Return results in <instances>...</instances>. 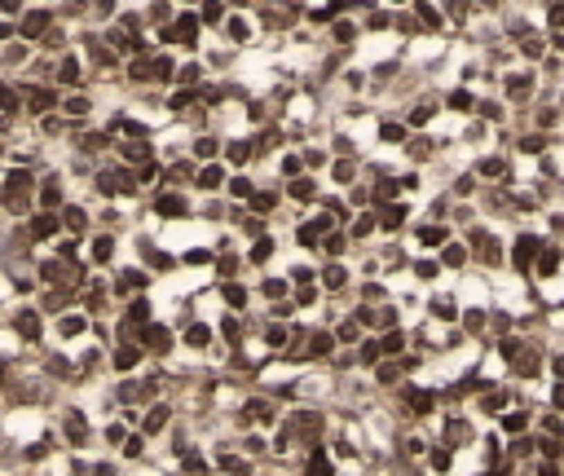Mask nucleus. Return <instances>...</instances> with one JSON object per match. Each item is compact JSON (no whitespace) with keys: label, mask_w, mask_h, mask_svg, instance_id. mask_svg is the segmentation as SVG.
<instances>
[{"label":"nucleus","mask_w":564,"mask_h":476,"mask_svg":"<svg viewBox=\"0 0 564 476\" xmlns=\"http://www.w3.org/2000/svg\"><path fill=\"white\" fill-rule=\"evenodd\" d=\"M18 336L35 340V336H40V318H35V313H22V318H18Z\"/></svg>","instance_id":"obj_13"},{"label":"nucleus","mask_w":564,"mask_h":476,"mask_svg":"<svg viewBox=\"0 0 564 476\" xmlns=\"http://www.w3.org/2000/svg\"><path fill=\"white\" fill-rule=\"evenodd\" d=\"M225 300H230V304L238 309V304H243V300H247V291H243V287H225Z\"/></svg>","instance_id":"obj_42"},{"label":"nucleus","mask_w":564,"mask_h":476,"mask_svg":"<svg viewBox=\"0 0 564 476\" xmlns=\"http://www.w3.org/2000/svg\"><path fill=\"white\" fill-rule=\"evenodd\" d=\"M309 344H313V353H318V357H327L335 340H331V336H313V340H309Z\"/></svg>","instance_id":"obj_33"},{"label":"nucleus","mask_w":564,"mask_h":476,"mask_svg":"<svg viewBox=\"0 0 564 476\" xmlns=\"http://www.w3.org/2000/svg\"><path fill=\"white\" fill-rule=\"evenodd\" d=\"M269 252H273L269 243H256V247H251V260H256V265H260V260H269Z\"/></svg>","instance_id":"obj_44"},{"label":"nucleus","mask_w":564,"mask_h":476,"mask_svg":"<svg viewBox=\"0 0 564 476\" xmlns=\"http://www.w3.org/2000/svg\"><path fill=\"white\" fill-rule=\"evenodd\" d=\"M31 230H35V238H53V230H57V221L49 217V212H44V217H35V225H31Z\"/></svg>","instance_id":"obj_16"},{"label":"nucleus","mask_w":564,"mask_h":476,"mask_svg":"<svg viewBox=\"0 0 564 476\" xmlns=\"http://www.w3.org/2000/svg\"><path fill=\"white\" fill-rule=\"evenodd\" d=\"M516 265L520 269H529V265H538V256H543V243H538L534 234H525V238H516Z\"/></svg>","instance_id":"obj_2"},{"label":"nucleus","mask_w":564,"mask_h":476,"mask_svg":"<svg viewBox=\"0 0 564 476\" xmlns=\"http://www.w3.org/2000/svg\"><path fill=\"white\" fill-rule=\"evenodd\" d=\"M538 476H560V468H556V463H543V468H538Z\"/></svg>","instance_id":"obj_60"},{"label":"nucleus","mask_w":564,"mask_h":476,"mask_svg":"<svg viewBox=\"0 0 564 476\" xmlns=\"http://www.w3.org/2000/svg\"><path fill=\"white\" fill-rule=\"evenodd\" d=\"M230 190H234V194H238V199H243V194H251V185H247V176H234V181H230Z\"/></svg>","instance_id":"obj_45"},{"label":"nucleus","mask_w":564,"mask_h":476,"mask_svg":"<svg viewBox=\"0 0 564 476\" xmlns=\"http://www.w3.org/2000/svg\"><path fill=\"white\" fill-rule=\"evenodd\" d=\"M185 212V199L181 194H163L159 199V217H181Z\"/></svg>","instance_id":"obj_8"},{"label":"nucleus","mask_w":564,"mask_h":476,"mask_svg":"<svg viewBox=\"0 0 564 476\" xmlns=\"http://www.w3.org/2000/svg\"><path fill=\"white\" fill-rule=\"evenodd\" d=\"M432 468L446 472V468H450V450H432Z\"/></svg>","instance_id":"obj_40"},{"label":"nucleus","mask_w":564,"mask_h":476,"mask_svg":"<svg viewBox=\"0 0 564 476\" xmlns=\"http://www.w3.org/2000/svg\"><path fill=\"white\" fill-rule=\"evenodd\" d=\"M80 331H84V318H75V313L62 318V336H66V340H71V336H80Z\"/></svg>","instance_id":"obj_24"},{"label":"nucleus","mask_w":564,"mask_h":476,"mask_svg":"<svg viewBox=\"0 0 564 476\" xmlns=\"http://www.w3.org/2000/svg\"><path fill=\"white\" fill-rule=\"evenodd\" d=\"M146 318H150V304H146V300H133V304H128V327L146 322Z\"/></svg>","instance_id":"obj_15"},{"label":"nucleus","mask_w":564,"mask_h":476,"mask_svg":"<svg viewBox=\"0 0 564 476\" xmlns=\"http://www.w3.org/2000/svg\"><path fill=\"white\" fill-rule=\"evenodd\" d=\"M335 181L349 185V181H353V163H335Z\"/></svg>","instance_id":"obj_39"},{"label":"nucleus","mask_w":564,"mask_h":476,"mask_svg":"<svg viewBox=\"0 0 564 476\" xmlns=\"http://www.w3.org/2000/svg\"><path fill=\"white\" fill-rule=\"evenodd\" d=\"M199 80V66H181V84H194Z\"/></svg>","instance_id":"obj_56"},{"label":"nucleus","mask_w":564,"mask_h":476,"mask_svg":"<svg viewBox=\"0 0 564 476\" xmlns=\"http://www.w3.org/2000/svg\"><path fill=\"white\" fill-rule=\"evenodd\" d=\"M137 357H141V353L133 349V344H124V349L115 353V366H119V371H133V366H137Z\"/></svg>","instance_id":"obj_11"},{"label":"nucleus","mask_w":564,"mask_h":476,"mask_svg":"<svg viewBox=\"0 0 564 476\" xmlns=\"http://www.w3.org/2000/svg\"><path fill=\"white\" fill-rule=\"evenodd\" d=\"M208 340H212V331H208V327H190V331H185V344H194V349H203Z\"/></svg>","instance_id":"obj_21"},{"label":"nucleus","mask_w":564,"mask_h":476,"mask_svg":"<svg viewBox=\"0 0 564 476\" xmlns=\"http://www.w3.org/2000/svg\"><path fill=\"white\" fill-rule=\"evenodd\" d=\"M66 115H89V98H66Z\"/></svg>","instance_id":"obj_31"},{"label":"nucleus","mask_w":564,"mask_h":476,"mask_svg":"<svg viewBox=\"0 0 564 476\" xmlns=\"http://www.w3.org/2000/svg\"><path fill=\"white\" fill-rule=\"evenodd\" d=\"M146 344H150L154 353H163V349H167V331H163V327H150V331H146Z\"/></svg>","instance_id":"obj_18"},{"label":"nucleus","mask_w":564,"mask_h":476,"mask_svg":"<svg viewBox=\"0 0 564 476\" xmlns=\"http://www.w3.org/2000/svg\"><path fill=\"white\" fill-rule=\"evenodd\" d=\"M383 141H406V128L401 124H383Z\"/></svg>","instance_id":"obj_37"},{"label":"nucleus","mask_w":564,"mask_h":476,"mask_svg":"<svg viewBox=\"0 0 564 476\" xmlns=\"http://www.w3.org/2000/svg\"><path fill=\"white\" fill-rule=\"evenodd\" d=\"M547 22H551V27H564V5H551L547 9Z\"/></svg>","instance_id":"obj_43"},{"label":"nucleus","mask_w":564,"mask_h":476,"mask_svg":"<svg viewBox=\"0 0 564 476\" xmlns=\"http://www.w3.org/2000/svg\"><path fill=\"white\" fill-rule=\"evenodd\" d=\"M432 313H437V318H454V304L450 300H437V304H432Z\"/></svg>","instance_id":"obj_48"},{"label":"nucleus","mask_w":564,"mask_h":476,"mask_svg":"<svg viewBox=\"0 0 564 476\" xmlns=\"http://www.w3.org/2000/svg\"><path fill=\"white\" fill-rule=\"evenodd\" d=\"M14 106H18V102H14V93L0 84V111H14Z\"/></svg>","instance_id":"obj_49"},{"label":"nucleus","mask_w":564,"mask_h":476,"mask_svg":"<svg viewBox=\"0 0 564 476\" xmlns=\"http://www.w3.org/2000/svg\"><path fill=\"white\" fill-rule=\"evenodd\" d=\"M22 35H27V40H35V35H49V14H31L27 22H22Z\"/></svg>","instance_id":"obj_4"},{"label":"nucleus","mask_w":564,"mask_h":476,"mask_svg":"<svg viewBox=\"0 0 564 476\" xmlns=\"http://www.w3.org/2000/svg\"><path fill=\"white\" fill-rule=\"evenodd\" d=\"M163 423H167V410H163V406H154V410L146 414V432H159Z\"/></svg>","instance_id":"obj_22"},{"label":"nucleus","mask_w":564,"mask_h":476,"mask_svg":"<svg viewBox=\"0 0 564 476\" xmlns=\"http://www.w3.org/2000/svg\"><path fill=\"white\" fill-rule=\"evenodd\" d=\"M556 265H560V252H556V247H543V256H538V273H543V278H547V273H556Z\"/></svg>","instance_id":"obj_9"},{"label":"nucleus","mask_w":564,"mask_h":476,"mask_svg":"<svg viewBox=\"0 0 564 476\" xmlns=\"http://www.w3.org/2000/svg\"><path fill=\"white\" fill-rule=\"evenodd\" d=\"M230 159H234V163H247V159H251V146H247V141H234V146H230Z\"/></svg>","instance_id":"obj_25"},{"label":"nucleus","mask_w":564,"mask_h":476,"mask_svg":"<svg viewBox=\"0 0 564 476\" xmlns=\"http://www.w3.org/2000/svg\"><path fill=\"white\" fill-rule=\"evenodd\" d=\"M441 260H446V265H463L467 252H463V247H446V256H441Z\"/></svg>","instance_id":"obj_38"},{"label":"nucleus","mask_w":564,"mask_h":476,"mask_svg":"<svg viewBox=\"0 0 564 476\" xmlns=\"http://www.w3.org/2000/svg\"><path fill=\"white\" fill-rule=\"evenodd\" d=\"M84 225H89V217H84L80 208H71L66 212V230H84Z\"/></svg>","instance_id":"obj_29"},{"label":"nucleus","mask_w":564,"mask_h":476,"mask_svg":"<svg viewBox=\"0 0 564 476\" xmlns=\"http://www.w3.org/2000/svg\"><path fill=\"white\" fill-rule=\"evenodd\" d=\"M304 476H331V459L327 455H313V459H309V468H304Z\"/></svg>","instance_id":"obj_14"},{"label":"nucleus","mask_w":564,"mask_h":476,"mask_svg":"<svg viewBox=\"0 0 564 476\" xmlns=\"http://www.w3.org/2000/svg\"><path fill=\"white\" fill-rule=\"evenodd\" d=\"M481 176H489V181H498V176H502V159H485V163H481Z\"/></svg>","instance_id":"obj_26"},{"label":"nucleus","mask_w":564,"mask_h":476,"mask_svg":"<svg viewBox=\"0 0 564 476\" xmlns=\"http://www.w3.org/2000/svg\"><path fill=\"white\" fill-rule=\"evenodd\" d=\"M199 154H203V159H208V154H216V137H212V141L203 137V141H199Z\"/></svg>","instance_id":"obj_59"},{"label":"nucleus","mask_w":564,"mask_h":476,"mask_svg":"<svg viewBox=\"0 0 564 476\" xmlns=\"http://www.w3.org/2000/svg\"><path fill=\"white\" fill-rule=\"evenodd\" d=\"M194 35H199V18L194 14H181L172 22V27L163 31V40H181V44H194Z\"/></svg>","instance_id":"obj_1"},{"label":"nucleus","mask_w":564,"mask_h":476,"mask_svg":"<svg viewBox=\"0 0 564 476\" xmlns=\"http://www.w3.org/2000/svg\"><path fill=\"white\" fill-rule=\"evenodd\" d=\"M525 428H529V414H525V410H507V414H502V432L520 437Z\"/></svg>","instance_id":"obj_5"},{"label":"nucleus","mask_w":564,"mask_h":476,"mask_svg":"<svg viewBox=\"0 0 564 476\" xmlns=\"http://www.w3.org/2000/svg\"><path fill=\"white\" fill-rule=\"evenodd\" d=\"M410 119H415V124H428V119H432V106H415Z\"/></svg>","instance_id":"obj_53"},{"label":"nucleus","mask_w":564,"mask_h":476,"mask_svg":"<svg viewBox=\"0 0 564 476\" xmlns=\"http://www.w3.org/2000/svg\"><path fill=\"white\" fill-rule=\"evenodd\" d=\"M221 468H225V472H243V459H234V455H221Z\"/></svg>","instance_id":"obj_47"},{"label":"nucleus","mask_w":564,"mask_h":476,"mask_svg":"<svg viewBox=\"0 0 564 476\" xmlns=\"http://www.w3.org/2000/svg\"><path fill=\"white\" fill-rule=\"evenodd\" d=\"M419 238H424L428 247H441L446 243V230H441V225H428V230H419Z\"/></svg>","instance_id":"obj_20"},{"label":"nucleus","mask_w":564,"mask_h":476,"mask_svg":"<svg viewBox=\"0 0 564 476\" xmlns=\"http://www.w3.org/2000/svg\"><path fill=\"white\" fill-rule=\"evenodd\" d=\"M27 185H31V176H27V172L18 168V172H9V185H5V190H9V194L18 199V194H22V190H27Z\"/></svg>","instance_id":"obj_17"},{"label":"nucleus","mask_w":564,"mask_h":476,"mask_svg":"<svg viewBox=\"0 0 564 476\" xmlns=\"http://www.w3.org/2000/svg\"><path fill=\"white\" fill-rule=\"evenodd\" d=\"M221 331H225V336H230V340H238V336H243V327H238V318H230V322H225Z\"/></svg>","instance_id":"obj_54"},{"label":"nucleus","mask_w":564,"mask_h":476,"mask_svg":"<svg viewBox=\"0 0 564 476\" xmlns=\"http://www.w3.org/2000/svg\"><path fill=\"white\" fill-rule=\"evenodd\" d=\"M66 441H75V446L89 441V423H84V414H80V410H71V414H66Z\"/></svg>","instance_id":"obj_3"},{"label":"nucleus","mask_w":564,"mask_h":476,"mask_svg":"<svg viewBox=\"0 0 564 476\" xmlns=\"http://www.w3.org/2000/svg\"><path fill=\"white\" fill-rule=\"evenodd\" d=\"M322 282H327V287H344V269H340V265H331L327 273H322Z\"/></svg>","instance_id":"obj_28"},{"label":"nucleus","mask_w":564,"mask_h":476,"mask_svg":"<svg viewBox=\"0 0 564 476\" xmlns=\"http://www.w3.org/2000/svg\"><path fill=\"white\" fill-rule=\"evenodd\" d=\"M269 344H273V349H278V344H286V331H282V327H269Z\"/></svg>","instance_id":"obj_55"},{"label":"nucleus","mask_w":564,"mask_h":476,"mask_svg":"<svg viewBox=\"0 0 564 476\" xmlns=\"http://www.w3.org/2000/svg\"><path fill=\"white\" fill-rule=\"evenodd\" d=\"M27 106H31V111H49V106H53V93H49V89H31Z\"/></svg>","instance_id":"obj_12"},{"label":"nucleus","mask_w":564,"mask_h":476,"mask_svg":"<svg viewBox=\"0 0 564 476\" xmlns=\"http://www.w3.org/2000/svg\"><path fill=\"white\" fill-rule=\"evenodd\" d=\"M225 181V168H216V163H208V168H199V185L203 190H216Z\"/></svg>","instance_id":"obj_6"},{"label":"nucleus","mask_w":564,"mask_h":476,"mask_svg":"<svg viewBox=\"0 0 564 476\" xmlns=\"http://www.w3.org/2000/svg\"><path fill=\"white\" fill-rule=\"evenodd\" d=\"M57 80H62V84H75V80H80V62H75V57H66V62H62Z\"/></svg>","instance_id":"obj_19"},{"label":"nucleus","mask_w":564,"mask_h":476,"mask_svg":"<svg viewBox=\"0 0 564 476\" xmlns=\"http://www.w3.org/2000/svg\"><path fill=\"white\" fill-rule=\"evenodd\" d=\"M327 252H331V256H340V252H344V238H340V234H331V238H327Z\"/></svg>","instance_id":"obj_52"},{"label":"nucleus","mask_w":564,"mask_h":476,"mask_svg":"<svg viewBox=\"0 0 564 476\" xmlns=\"http://www.w3.org/2000/svg\"><path fill=\"white\" fill-rule=\"evenodd\" d=\"M357 336H362V331H357V322H344V327H340V340H349V344H353Z\"/></svg>","instance_id":"obj_50"},{"label":"nucleus","mask_w":564,"mask_h":476,"mask_svg":"<svg viewBox=\"0 0 564 476\" xmlns=\"http://www.w3.org/2000/svg\"><path fill=\"white\" fill-rule=\"evenodd\" d=\"M370 230H375V217H362V221L353 225V234H357V238H362V234H370Z\"/></svg>","instance_id":"obj_46"},{"label":"nucleus","mask_w":564,"mask_h":476,"mask_svg":"<svg viewBox=\"0 0 564 476\" xmlns=\"http://www.w3.org/2000/svg\"><path fill=\"white\" fill-rule=\"evenodd\" d=\"M362 357L366 362H379V344H362Z\"/></svg>","instance_id":"obj_58"},{"label":"nucleus","mask_w":564,"mask_h":476,"mask_svg":"<svg viewBox=\"0 0 564 476\" xmlns=\"http://www.w3.org/2000/svg\"><path fill=\"white\" fill-rule=\"evenodd\" d=\"M190 102H194V98H190V93H176V98H172V111H185Z\"/></svg>","instance_id":"obj_57"},{"label":"nucleus","mask_w":564,"mask_h":476,"mask_svg":"<svg viewBox=\"0 0 564 476\" xmlns=\"http://www.w3.org/2000/svg\"><path fill=\"white\" fill-rule=\"evenodd\" d=\"M419 18H424L428 27H437V9H432V5H419Z\"/></svg>","instance_id":"obj_51"},{"label":"nucleus","mask_w":564,"mask_h":476,"mask_svg":"<svg viewBox=\"0 0 564 476\" xmlns=\"http://www.w3.org/2000/svg\"><path fill=\"white\" fill-rule=\"evenodd\" d=\"M410 406H415L419 414H428V410H432V392H410Z\"/></svg>","instance_id":"obj_23"},{"label":"nucleus","mask_w":564,"mask_h":476,"mask_svg":"<svg viewBox=\"0 0 564 476\" xmlns=\"http://www.w3.org/2000/svg\"><path fill=\"white\" fill-rule=\"evenodd\" d=\"M137 282H146V278H141V273H137V269H128V273H119V287H124V291H133V287H137Z\"/></svg>","instance_id":"obj_32"},{"label":"nucleus","mask_w":564,"mask_h":476,"mask_svg":"<svg viewBox=\"0 0 564 476\" xmlns=\"http://www.w3.org/2000/svg\"><path fill=\"white\" fill-rule=\"evenodd\" d=\"M291 194H295V199H313L318 190H313V181H291Z\"/></svg>","instance_id":"obj_30"},{"label":"nucleus","mask_w":564,"mask_h":476,"mask_svg":"<svg viewBox=\"0 0 564 476\" xmlns=\"http://www.w3.org/2000/svg\"><path fill=\"white\" fill-rule=\"evenodd\" d=\"M401 221H406V208H401V203H388V208L379 212V225H388V230H397Z\"/></svg>","instance_id":"obj_10"},{"label":"nucleus","mask_w":564,"mask_h":476,"mask_svg":"<svg viewBox=\"0 0 564 476\" xmlns=\"http://www.w3.org/2000/svg\"><path fill=\"white\" fill-rule=\"evenodd\" d=\"M529 89H534V80H529V75H507V93H511L516 102L529 98Z\"/></svg>","instance_id":"obj_7"},{"label":"nucleus","mask_w":564,"mask_h":476,"mask_svg":"<svg viewBox=\"0 0 564 476\" xmlns=\"http://www.w3.org/2000/svg\"><path fill=\"white\" fill-rule=\"evenodd\" d=\"M520 146H525V150H529V154H538V150H543V146H547V141H543V137H538V133H529V137H525V141H520Z\"/></svg>","instance_id":"obj_41"},{"label":"nucleus","mask_w":564,"mask_h":476,"mask_svg":"<svg viewBox=\"0 0 564 476\" xmlns=\"http://www.w3.org/2000/svg\"><path fill=\"white\" fill-rule=\"evenodd\" d=\"M251 208H256L260 217H265V212H273V194H256V199H251Z\"/></svg>","instance_id":"obj_36"},{"label":"nucleus","mask_w":564,"mask_h":476,"mask_svg":"<svg viewBox=\"0 0 564 476\" xmlns=\"http://www.w3.org/2000/svg\"><path fill=\"white\" fill-rule=\"evenodd\" d=\"M111 252H115L111 238H98V243H93V256H98V260H111Z\"/></svg>","instance_id":"obj_27"},{"label":"nucleus","mask_w":564,"mask_h":476,"mask_svg":"<svg viewBox=\"0 0 564 476\" xmlns=\"http://www.w3.org/2000/svg\"><path fill=\"white\" fill-rule=\"evenodd\" d=\"M379 353H401V336H397V331H392V336H383Z\"/></svg>","instance_id":"obj_35"},{"label":"nucleus","mask_w":564,"mask_h":476,"mask_svg":"<svg viewBox=\"0 0 564 476\" xmlns=\"http://www.w3.org/2000/svg\"><path fill=\"white\" fill-rule=\"evenodd\" d=\"M450 106H454V111H472V98L459 89V93H450Z\"/></svg>","instance_id":"obj_34"}]
</instances>
